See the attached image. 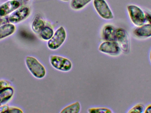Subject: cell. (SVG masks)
<instances>
[{"label": "cell", "instance_id": "cell-1", "mask_svg": "<svg viewBox=\"0 0 151 113\" xmlns=\"http://www.w3.org/2000/svg\"><path fill=\"white\" fill-rule=\"evenodd\" d=\"M25 62L27 68L34 77L42 79L46 76V68L35 57L28 56L25 58Z\"/></svg>", "mask_w": 151, "mask_h": 113}, {"label": "cell", "instance_id": "cell-2", "mask_svg": "<svg viewBox=\"0 0 151 113\" xmlns=\"http://www.w3.org/2000/svg\"><path fill=\"white\" fill-rule=\"evenodd\" d=\"M129 20L135 27L139 26L145 23V13L141 7L135 4H129L127 7Z\"/></svg>", "mask_w": 151, "mask_h": 113}, {"label": "cell", "instance_id": "cell-3", "mask_svg": "<svg viewBox=\"0 0 151 113\" xmlns=\"http://www.w3.org/2000/svg\"><path fill=\"white\" fill-rule=\"evenodd\" d=\"M67 32L63 26L58 27L55 32L53 37L47 42L48 48L51 50L59 49L67 39Z\"/></svg>", "mask_w": 151, "mask_h": 113}, {"label": "cell", "instance_id": "cell-4", "mask_svg": "<svg viewBox=\"0 0 151 113\" xmlns=\"http://www.w3.org/2000/svg\"><path fill=\"white\" fill-rule=\"evenodd\" d=\"M49 60L51 66L58 71L66 73L72 69V62L65 57L57 55H51L50 57Z\"/></svg>", "mask_w": 151, "mask_h": 113}, {"label": "cell", "instance_id": "cell-5", "mask_svg": "<svg viewBox=\"0 0 151 113\" xmlns=\"http://www.w3.org/2000/svg\"><path fill=\"white\" fill-rule=\"evenodd\" d=\"M98 50L112 57L120 56L122 53L120 47L115 41H104L99 46Z\"/></svg>", "mask_w": 151, "mask_h": 113}, {"label": "cell", "instance_id": "cell-6", "mask_svg": "<svg viewBox=\"0 0 151 113\" xmlns=\"http://www.w3.org/2000/svg\"><path fill=\"white\" fill-rule=\"evenodd\" d=\"M115 41L121 49L122 53L128 54L130 50V40L127 30L122 27L116 28Z\"/></svg>", "mask_w": 151, "mask_h": 113}, {"label": "cell", "instance_id": "cell-7", "mask_svg": "<svg viewBox=\"0 0 151 113\" xmlns=\"http://www.w3.org/2000/svg\"><path fill=\"white\" fill-rule=\"evenodd\" d=\"M93 6L97 13L102 18L111 20L114 18V15L105 0H93Z\"/></svg>", "mask_w": 151, "mask_h": 113}, {"label": "cell", "instance_id": "cell-8", "mask_svg": "<svg viewBox=\"0 0 151 113\" xmlns=\"http://www.w3.org/2000/svg\"><path fill=\"white\" fill-rule=\"evenodd\" d=\"M30 13L31 10L28 6L19 7L8 17L9 23L16 24L22 22L29 17Z\"/></svg>", "mask_w": 151, "mask_h": 113}, {"label": "cell", "instance_id": "cell-9", "mask_svg": "<svg viewBox=\"0 0 151 113\" xmlns=\"http://www.w3.org/2000/svg\"><path fill=\"white\" fill-rule=\"evenodd\" d=\"M133 37L137 40H144L151 38V24L145 23L139 26L135 27L132 32Z\"/></svg>", "mask_w": 151, "mask_h": 113}, {"label": "cell", "instance_id": "cell-10", "mask_svg": "<svg viewBox=\"0 0 151 113\" xmlns=\"http://www.w3.org/2000/svg\"><path fill=\"white\" fill-rule=\"evenodd\" d=\"M20 3L17 0H9L0 6V17H5L19 8Z\"/></svg>", "mask_w": 151, "mask_h": 113}, {"label": "cell", "instance_id": "cell-11", "mask_svg": "<svg viewBox=\"0 0 151 113\" xmlns=\"http://www.w3.org/2000/svg\"><path fill=\"white\" fill-rule=\"evenodd\" d=\"M116 28L111 24H105L100 33L102 40L103 41H115Z\"/></svg>", "mask_w": 151, "mask_h": 113}, {"label": "cell", "instance_id": "cell-12", "mask_svg": "<svg viewBox=\"0 0 151 113\" xmlns=\"http://www.w3.org/2000/svg\"><path fill=\"white\" fill-rule=\"evenodd\" d=\"M14 90L11 86L6 87L0 91V106L8 103L13 97Z\"/></svg>", "mask_w": 151, "mask_h": 113}, {"label": "cell", "instance_id": "cell-13", "mask_svg": "<svg viewBox=\"0 0 151 113\" xmlns=\"http://www.w3.org/2000/svg\"><path fill=\"white\" fill-rule=\"evenodd\" d=\"M16 29V26L11 23H6L0 26V40L12 35L15 32Z\"/></svg>", "mask_w": 151, "mask_h": 113}, {"label": "cell", "instance_id": "cell-14", "mask_svg": "<svg viewBox=\"0 0 151 113\" xmlns=\"http://www.w3.org/2000/svg\"><path fill=\"white\" fill-rule=\"evenodd\" d=\"M46 26V22L40 17H36L32 23V30L35 34H39L42 28Z\"/></svg>", "mask_w": 151, "mask_h": 113}, {"label": "cell", "instance_id": "cell-15", "mask_svg": "<svg viewBox=\"0 0 151 113\" xmlns=\"http://www.w3.org/2000/svg\"><path fill=\"white\" fill-rule=\"evenodd\" d=\"M55 33L54 29L49 26L46 25L39 34L41 40L44 41H48L53 37Z\"/></svg>", "mask_w": 151, "mask_h": 113}, {"label": "cell", "instance_id": "cell-16", "mask_svg": "<svg viewBox=\"0 0 151 113\" xmlns=\"http://www.w3.org/2000/svg\"><path fill=\"white\" fill-rule=\"evenodd\" d=\"M81 110V104L78 101L74 102L63 108L61 113H79Z\"/></svg>", "mask_w": 151, "mask_h": 113}, {"label": "cell", "instance_id": "cell-17", "mask_svg": "<svg viewBox=\"0 0 151 113\" xmlns=\"http://www.w3.org/2000/svg\"><path fill=\"white\" fill-rule=\"evenodd\" d=\"M92 0H71L70 3L71 9L76 11L82 9Z\"/></svg>", "mask_w": 151, "mask_h": 113}, {"label": "cell", "instance_id": "cell-18", "mask_svg": "<svg viewBox=\"0 0 151 113\" xmlns=\"http://www.w3.org/2000/svg\"><path fill=\"white\" fill-rule=\"evenodd\" d=\"M89 113H112L111 109L107 107H91L88 110Z\"/></svg>", "mask_w": 151, "mask_h": 113}, {"label": "cell", "instance_id": "cell-19", "mask_svg": "<svg viewBox=\"0 0 151 113\" xmlns=\"http://www.w3.org/2000/svg\"><path fill=\"white\" fill-rule=\"evenodd\" d=\"M145 108V106L142 104L137 103L130 107L127 112L128 113H142L144 112Z\"/></svg>", "mask_w": 151, "mask_h": 113}, {"label": "cell", "instance_id": "cell-20", "mask_svg": "<svg viewBox=\"0 0 151 113\" xmlns=\"http://www.w3.org/2000/svg\"><path fill=\"white\" fill-rule=\"evenodd\" d=\"M145 23L151 24V11L150 10H145Z\"/></svg>", "mask_w": 151, "mask_h": 113}, {"label": "cell", "instance_id": "cell-21", "mask_svg": "<svg viewBox=\"0 0 151 113\" xmlns=\"http://www.w3.org/2000/svg\"><path fill=\"white\" fill-rule=\"evenodd\" d=\"M7 113H23V111L18 107H9Z\"/></svg>", "mask_w": 151, "mask_h": 113}, {"label": "cell", "instance_id": "cell-22", "mask_svg": "<svg viewBox=\"0 0 151 113\" xmlns=\"http://www.w3.org/2000/svg\"><path fill=\"white\" fill-rule=\"evenodd\" d=\"M9 86L10 85L8 81L5 80H0V91Z\"/></svg>", "mask_w": 151, "mask_h": 113}, {"label": "cell", "instance_id": "cell-23", "mask_svg": "<svg viewBox=\"0 0 151 113\" xmlns=\"http://www.w3.org/2000/svg\"><path fill=\"white\" fill-rule=\"evenodd\" d=\"M9 107L8 105L5 104L0 106V113H7Z\"/></svg>", "mask_w": 151, "mask_h": 113}, {"label": "cell", "instance_id": "cell-24", "mask_svg": "<svg viewBox=\"0 0 151 113\" xmlns=\"http://www.w3.org/2000/svg\"><path fill=\"white\" fill-rule=\"evenodd\" d=\"M9 23L8 18L5 17H0V26Z\"/></svg>", "mask_w": 151, "mask_h": 113}, {"label": "cell", "instance_id": "cell-25", "mask_svg": "<svg viewBox=\"0 0 151 113\" xmlns=\"http://www.w3.org/2000/svg\"><path fill=\"white\" fill-rule=\"evenodd\" d=\"M144 113H151V104H148L146 106H145Z\"/></svg>", "mask_w": 151, "mask_h": 113}, {"label": "cell", "instance_id": "cell-26", "mask_svg": "<svg viewBox=\"0 0 151 113\" xmlns=\"http://www.w3.org/2000/svg\"><path fill=\"white\" fill-rule=\"evenodd\" d=\"M149 60H150V63L151 65V48L150 50V52H149Z\"/></svg>", "mask_w": 151, "mask_h": 113}, {"label": "cell", "instance_id": "cell-27", "mask_svg": "<svg viewBox=\"0 0 151 113\" xmlns=\"http://www.w3.org/2000/svg\"><path fill=\"white\" fill-rule=\"evenodd\" d=\"M61 1H68L70 0H61Z\"/></svg>", "mask_w": 151, "mask_h": 113}, {"label": "cell", "instance_id": "cell-28", "mask_svg": "<svg viewBox=\"0 0 151 113\" xmlns=\"http://www.w3.org/2000/svg\"><path fill=\"white\" fill-rule=\"evenodd\" d=\"M25 1H30V0H25Z\"/></svg>", "mask_w": 151, "mask_h": 113}]
</instances>
